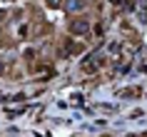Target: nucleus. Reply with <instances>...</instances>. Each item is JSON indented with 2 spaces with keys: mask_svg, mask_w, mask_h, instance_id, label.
<instances>
[{
  "mask_svg": "<svg viewBox=\"0 0 147 137\" xmlns=\"http://www.w3.org/2000/svg\"><path fill=\"white\" fill-rule=\"evenodd\" d=\"M82 8H85V0H67V10L72 13H80Z\"/></svg>",
  "mask_w": 147,
  "mask_h": 137,
  "instance_id": "nucleus-2",
  "label": "nucleus"
},
{
  "mask_svg": "<svg viewBox=\"0 0 147 137\" xmlns=\"http://www.w3.org/2000/svg\"><path fill=\"white\" fill-rule=\"evenodd\" d=\"M0 67H3V65H0Z\"/></svg>",
  "mask_w": 147,
  "mask_h": 137,
  "instance_id": "nucleus-4",
  "label": "nucleus"
},
{
  "mask_svg": "<svg viewBox=\"0 0 147 137\" xmlns=\"http://www.w3.org/2000/svg\"><path fill=\"white\" fill-rule=\"evenodd\" d=\"M85 30H87L85 20H72V23H70V32H75V35H82Z\"/></svg>",
  "mask_w": 147,
  "mask_h": 137,
  "instance_id": "nucleus-1",
  "label": "nucleus"
},
{
  "mask_svg": "<svg viewBox=\"0 0 147 137\" xmlns=\"http://www.w3.org/2000/svg\"><path fill=\"white\" fill-rule=\"evenodd\" d=\"M57 3H60V0H47V5H57Z\"/></svg>",
  "mask_w": 147,
  "mask_h": 137,
  "instance_id": "nucleus-3",
  "label": "nucleus"
}]
</instances>
